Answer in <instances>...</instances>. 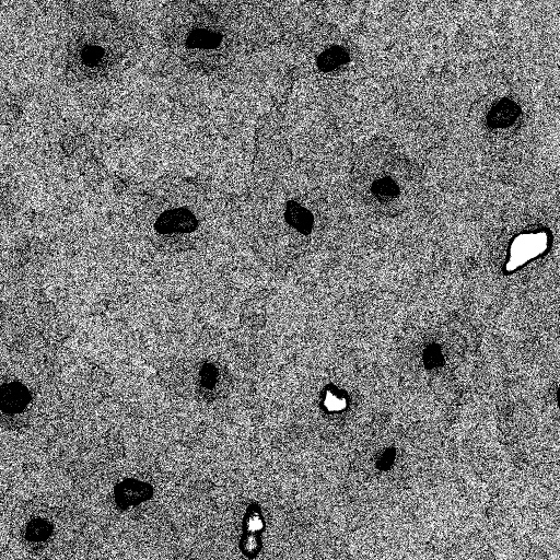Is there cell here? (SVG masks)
Masks as SVG:
<instances>
[{"instance_id": "7a4b0ae2", "label": "cell", "mask_w": 560, "mask_h": 560, "mask_svg": "<svg viewBox=\"0 0 560 560\" xmlns=\"http://www.w3.org/2000/svg\"><path fill=\"white\" fill-rule=\"evenodd\" d=\"M122 25L109 13L83 21L69 42L68 71L81 82L101 83L121 69L127 43Z\"/></svg>"}, {"instance_id": "6da1fadb", "label": "cell", "mask_w": 560, "mask_h": 560, "mask_svg": "<svg viewBox=\"0 0 560 560\" xmlns=\"http://www.w3.org/2000/svg\"><path fill=\"white\" fill-rule=\"evenodd\" d=\"M165 34L173 52L188 68L205 74L229 70L241 45L230 13L206 3H186L178 8Z\"/></svg>"}, {"instance_id": "8992f818", "label": "cell", "mask_w": 560, "mask_h": 560, "mask_svg": "<svg viewBox=\"0 0 560 560\" xmlns=\"http://www.w3.org/2000/svg\"><path fill=\"white\" fill-rule=\"evenodd\" d=\"M308 57L316 71L339 74L353 61L352 45L338 31L316 35L308 43Z\"/></svg>"}, {"instance_id": "5b68a950", "label": "cell", "mask_w": 560, "mask_h": 560, "mask_svg": "<svg viewBox=\"0 0 560 560\" xmlns=\"http://www.w3.org/2000/svg\"><path fill=\"white\" fill-rule=\"evenodd\" d=\"M271 238L284 254L302 245L314 228V215L303 201L291 192H281L271 208Z\"/></svg>"}, {"instance_id": "3957f363", "label": "cell", "mask_w": 560, "mask_h": 560, "mask_svg": "<svg viewBox=\"0 0 560 560\" xmlns=\"http://www.w3.org/2000/svg\"><path fill=\"white\" fill-rule=\"evenodd\" d=\"M362 199L380 212L395 213L407 195L408 164L396 145L377 138L362 148L354 170Z\"/></svg>"}, {"instance_id": "277c9868", "label": "cell", "mask_w": 560, "mask_h": 560, "mask_svg": "<svg viewBox=\"0 0 560 560\" xmlns=\"http://www.w3.org/2000/svg\"><path fill=\"white\" fill-rule=\"evenodd\" d=\"M151 212L159 244L174 249L191 247L205 221L201 197L195 190H174L156 198Z\"/></svg>"}]
</instances>
